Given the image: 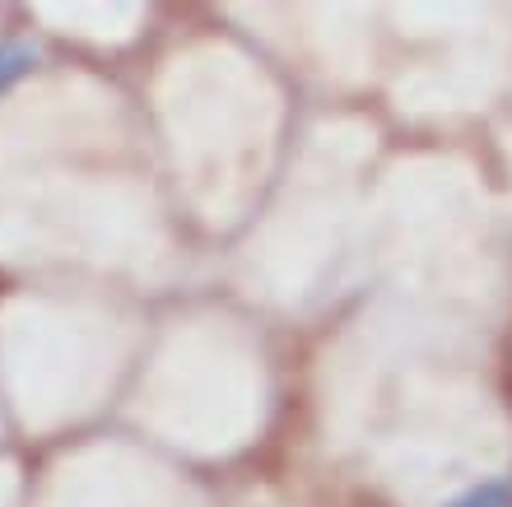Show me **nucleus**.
<instances>
[{
  "instance_id": "1",
  "label": "nucleus",
  "mask_w": 512,
  "mask_h": 507,
  "mask_svg": "<svg viewBox=\"0 0 512 507\" xmlns=\"http://www.w3.org/2000/svg\"><path fill=\"white\" fill-rule=\"evenodd\" d=\"M447 507H512V484L508 480L475 484L471 494H461L457 503H447Z\"/></svg>"
},
{
  "instance_id": "2",
  "label": "nucleus",
  "mask_w": 512,
  "mask_h": 507,
  "mask_svg": "<svg viewBox=\"0 0 512 507\" xmlns=\"http://www.w3.org/2000/svg\"><path fill=\"white\" fill-rule=\"evenodd\" d=\"M33 61H38V52H28V47H5V52H0V94H5L14 80H24L28 70H33Z\"/></svg>"
}]
</instances>
